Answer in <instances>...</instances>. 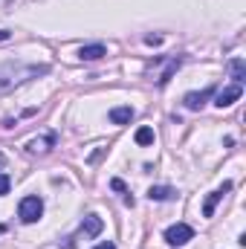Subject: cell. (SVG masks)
Instances as JSON below:
<instances>
[{
	"mask_svg": "<svg viewBox=\"0 0 246 249\" xmlns=\"http://www.w3.org/2000/svg\"><path fill=\"white\" fill-rule=\"evenodd\" d=\"M96 249H116V244H113V241H105V244H99Z\"/></svg>",
	"mask_w": 246,
	"mask_h": 249,
	"instance_id": "2e32d148",
	"label": "cell"
},
{
	"mask_svg": "<svg viewBox=\"0 0 246 249\" xmlns=\"http://www.w3.org/2000/svg\"><path fill=\"white\" fill-rule=\"evenodd\" d=\"M211 96V87L209 90H200V93H185V99H183V105L188 107V110H200L203 105H206V99Z\"/></svg>",
	"mask_w": 246,
	"mask_h": 249,
	"instance_id": "8992f818",
	"label": "cell"
},
{
	"mask_svg": "<svg viewBox=\"0 0 246 249\" xmlns=\"http://www.w3.org/2000/svg\"><path fill=\"white\" fill-rule=\"evenodd\" d=\"M102 229H105L102 217H99V214H87V217H84V223H81V229H78V235H84V238H96Z\"/></svg>",
	"mask_w": 246,
	"mask_h": 249,
	"instance_id": "5b68a950",
	"label": "cell"
},
{
	"mask_svg": "<svg viewBox=\"0 0 246 249\" xmlns=\"http://www.w3.org/2000/svg\"><path fill=\"white\" fill-rule=\"evenodd\" d=\"M0 168H3V154H0Z\"/></svg>",
	"mask_w": 246,
	"mask_h": 249,
	"instance_id": "ac0fdd59",
	"label": "cell"
},
{
	"mask_svg": "<svg viewBox=\"0 0 246 249\" xmlns=\"http://www.w3.org/2000/svg\"><path fill=\"white\" fill-rule=\"evenodd\" d=\"M50 145H55V136H53V133H50V136H41V139H32V142L26 145V151H29V154H47Z\"/></svg>",
	"mask_w": 246,
	"mask_h": 249,
	"instance_id": "9c48e42d",
	"label": "cell"
},
{
	"mask_svg": "<svg viewBox=\"0 0 246 249\" xmlns=\"http://www.w3.org/2000/svg\"><path fill=\"white\" fill-rule=\"evenodd\" d=\"M191 238H194V229L188 223H174L165 229V244H171V247H183Z\"/></svg>",
	"mask_w": 246,
	"mask_h": 249,
	"instance_id": "3957f363",
	"label": "cell"
},
{
	"mask_svg": "<svg viewBox=\"0 0 246 249\" xmlns=\"http://www.w3.org/2000/svg\"><path fill=\"white\" fill-rule=\"evenodd\" d=\"M44 72H47V67H38V64H29V67H23V64H3L0 67V93H9L18 84H23L26 78L44 75Z\"/></svg>",
	"mask_w": 246,
	"mask_h": 249,
	"instance_id": "6da1fadb",
	"label": "cell"
},
{
	"mask_svg": "<svg viewBox=\"0 0 246 249\" xmlns=\"http://www.w3.org/2000/svg\"><path fill=\"white\" fill-rule=\"evenodd\" d=\"M133 119V107H113L110 110V122L113 124H127Z\"/></svg>",
	"mask_w": 246,
	"mask_h": 249,
	"instance_id": "30bf717a",
	"label": "cell"
},
{
	"mask_svg": "<svg viewBox=\"0 0 246 249\" xmlns=\"http://www.w3.org/2000/svg\"><path fill=\"white\" fill-rule=\"evenodd\" d=\"M154 142V130L151 127H139L136 130V145H151Z\"/></svg>",
	"mask_w": 246,
	"mask_h": 249,
	"instance_id": "7c38bea8",
	"label": "cell"
},
{
	"mask_svg": "<svg viewBox=\"0 0 246 249\" xmlns=\"http://www.w3.org/2000/svg\"><path fill=\"white\" fill-rule=\"evenodd\" d=\"M41 214H44V200H41L38 194H29V197L20 200V206H18V217H20L23 223H38Z\"/></svg>",
	"mask_w": 246,
	"mask_h": 249,
	"instance_id": "7a4b0ae2",
	"label": "cell"
},
{
	"mask_svg": "<svg viewBox=\"0 0 246 249\" xmlns=\"http://www.w3.org/2000/svg\"><path fill=\"white\" fill-rule=\"evenodd\" d=\"M9 38H12V35H9L6 29H0V41H9Z\"/></svg>",
	"mask_w": 246,
	"mask_h": 249,
	"instance_id": "e0dca14e",
	"label": "cell"
},
{
	"mask_svg": "<svg viewBox=\"0 0 246 249\" xmlns=\"http://www.w3.org/2000/svg\"><path fill=\"white\" fill-rule=\"evenodd\" d=\"M232 75H235V84H244V75H246V67L241 58H235L232 61Z\"/></svg>",
	"mask_w": 246,
	"mask_h": 249,
	"instance_id": "4fadbf2b",
	"label": "cell"
},
{
	"mask_svg": "<svg viewBox=\"0 0 246 249\" xmlns=\"http://www.w3.org/2000/svg\"><path fill=\"white\" fill-rule=\"evenodd\" d=\"M110 188H113V191H124V183H122V180H113V183H110Z\"/></svg>",
	"mask_w": 246,
	"mask_h": 249,
	"instance_id": "9a60e30c",
	"label": "cell"
},
{
	"mask_svg": "<svg viewBox=\"0 0 246 249\" xmlns=\"http://www.w3.org/2000/svg\"><path fill=\"white\" fill-rule=\"evenodd\" d=\"M229 188H232V183H223V188H217V191H211V194H209V200H206V206H203V214H206V217H211V214H214V206L223 200V191H229Z\"/></svg>",
	"mask_w": 246,
	"mask_h": 249,
	"instance_id": "52a82bcc",
	"label": "cell"
},
{
	"mask_svg": "<svg viewBox=\"0 0 246 249\" xmlns=\"http://www.w3.org/2000/svg\"><path fill=\"white\" fill-rule=\"evenodd\" d=\"M9 188H12L9 174H3V171H0V197H3V194H9Z\"/></svg>",
	"mask_w": 246,
	"mask_h": 249,
	"instance_id": "5bb4252c",
	"label": "cell"
},
{
	"mask_svg": "<svg viewBox=\"0 0 246 249\" xmlns=\"http://www.w3.org/2000/svg\"><path fill=\"white\" fill-rule=\"evenodd\" d=\"M241 93H244V84H229L226 90H220L217 93V107H229V105H235L238 99H241Z\"/></svg>",
	"mask_w": 246,
	"mask_h": 249,
	"instance_id": "277c9868",
	"label": "cell"
},
{
	"mask_svg": "<svg viewBox=\"0 0 246 249\" xmlns=\"http://www.w3.org/2000/svg\"><path fill=\"white\" fill-rule=\"evenodd\" d=\"M174 194H177V191H174V188H168V186H154L151 191H148V197H151V200H171Z\"/></svg>",
	"mask_w": 246,
	"mask_h": 249,
	"instance_id": "8fae6325",
	"label": "cell"
},
{
	"mask_svg": "<svg viewBox=\"0 0 246 249\" xmlns=\"http://www.w3.org/2000/svg\"><path fill=\"white\" fill-rule=\"evenodd\" d=\"M102 55H105V44H87V47L78 50V58L81 61H99Z\"/></svg>",
	"mask_w": 246,
	"mask_h": 249,
	"instance_id": "ba28073f",
	"label": "cell"
}]
</instances>
